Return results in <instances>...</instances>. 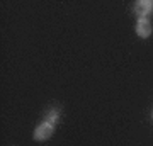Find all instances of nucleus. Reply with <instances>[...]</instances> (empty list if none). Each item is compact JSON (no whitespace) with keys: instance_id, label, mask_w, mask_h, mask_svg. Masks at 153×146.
Returning a JSON list of instances; mask_svg holds the SVG:
<instances>
[{"instance_id":"obj_2","label":"nucleus","mask_w":153,"mask_h":146,"mask_svg":"<svg viewBox=\"0 0 153 146\" xmlns=\"http://www.w3.org/2000/svg\"><path fill=\"white\" fill-rule=\"evenodd\" d=\"M134 14L138 19H148L153 14V0H140L134 4Z\"/></svg>"},{"instance_id":"obj_3","label":"nucleus","mask_w":153,"mask_h":146,"mask_svg":"<svg viewBox=\"0 0 153 146\" xmlns=\"http://www.w3.org/2000/svg\"><path fill=\"white\" fill-rule=\"evenodd\" d=\"M134 31L143 39L150 38V34H152V22H150V19H138L136 26H134Z\"/></svg>"},{"instance_id":"obj_1","label":"nucleus","mask_w":153,"mask_h":146,"mask_svg":"<svg viewBox=\"0 0 153 146\" xmlns=\"http://www.w3.org/2000/svg\"><path fill=\"white\" fill-rule=\"evenodd\" d=\"M58 119H60V110H58V109H51L48 112V116L44 117V121L34 129L33 138L36 141L49 139V138L53 136V133H55V126H56V122H58Z\"/></svg>"}]
</instances>
